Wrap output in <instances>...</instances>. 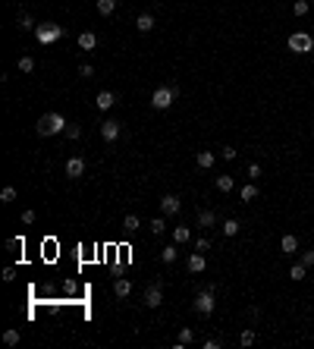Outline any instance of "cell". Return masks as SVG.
<instances>
[{
    "mask_svg": "<svg viewBox=\"0 0 314 349\" xmlns=\"http://www.w3.org/2000/svg\"><path fill=\"white\" fill-rule=\"evenodd\" d=\"M66 126H69V123H66V117L53 110V113H44V117L38 120L35 132H38V136H57V132H66Z\"/></svg>",
    "mask_w": 314,
    "mask_h": 349,
    "instance_id": "1",
    "label": "cell"
},
{
    "mask_svg": "<svg viewBox=\"0 0 314 349\" xmlns=\"http://www.w3.org/2000/svg\"><path fill=\"white\" fill-rule=\"evenodd\" d=\"M214 293H217V286L208 283L195 296V302H192V305H195V314H201V318H211V314H214V308H217V296H214Z\"/></svg>",
    "mask_w": 314,
    "mask_h": 349,
    "instance_id": "2",
    "label": "cell"
},
{
    "mask_svg": "<svg viewBox=\"0 0 314 349\" xmlns=\"http://www.w3.org/2000/svg\"><path fill=\"white\" fill-rule=\"evenodd\" d=\"M179 98V88H173V85H160L154 88V95H151V107L154 110H170V104Z\"/></svg>",
    "mask_w": 314,
    "mask_h": 349,
    "instance_id": "3",
    "label": "cell"
},
{
    "mask_svg": "<svg viewBox=\"0 0 314 349\" xmlns=\"http://www.w3.org/2000/svg\"><path fill=\"white\" fill-rule=\"evenodd\" d=\"M35 38H38V44H53V41L63 38V29L53 25V22H44V25H38V29H35Z\"/></svg>",
    "mask_w": 314,
    "mask_h": 349,
    "instance_id": "4",
    "label": "cell"
},
{
    "mask_svg": "<svg viewBox=\"0 0 314 349\" xmlns=\"http://www.w3.org/2000/svg\"><path fill=\"white\" fill-rule=\"evenodd\" d=\"M289 51H296V53H311L314 51V38L308 35V32H296V35H289Z\"/></svg>",
    "mask_w": 314,
    "mask_h": 349,
    "instance_id": "5",
    "label": "cell"
},
{
    "mask_svg": "<svg viewBox=\"0 0 314 349\" xmlns=\"http://www.w3.org/2000/svg\"><path fill=\"white\" fill-rule=\"evenodd\" d=\"M160 302H164V286H160V283H151L148 290H145V305H148V308H157Z\"/></svg>",
    "mask_w": 314,
    "mask_h": 349,
    "instance_id": "6",
    "label": "cell"
},
{
    "mask_svg": "<svg viewBox=\"0 0 314 349\" xmlns=\"http://www.w3.org/2000/svg\"><path fill=\"white\" fill-rule=\"evenodd\" d=\"M179 208H182L179 195H164V198H160V214H164V217H170V214H179Z\"/></svg>",
    "mask_w": 314,
    "mask_h": 349,
    "instance_id": "7",
    "label": "cell"
},
{
    "mask_svg": "<svg viewBox=\"0 0 314 349\" xmlns=\"http://www.w3.org/2000/svg\"><path fill=\"white\" fill-rule=\"evenodd\" d=\"M101 139H104V142H116V139H119V123H116V120H104V123H101Z\"/></svg>",
    "mask_w": 314,
    "mask_h": 349,
    "instance_id": "8",
    "label": "cell"
},
{
    "mask_svg": "<svg viewBox=\"0 0 314 349\" xmlns=\"http://www.w3.org/2000/svg\"><path fill=\"white\" fill-rule=\"evenodd\" d=\"M66 176H69V179L85 176V160L82 157H69V160H66Z\"/></svg>",
    "mask_w": 314,
    "mask_h": 349,
    "instance_id": "9",
    "label": "cell"
},
{
    "mask_svg": "<svg viewBox=\"0 0 314 349\" xmlns=\"http://www.w3.org/2000/svg\"><path fill=\"white\" fill-rule=\"evenodd\" d=\"M113 104H116V95H113V91H107V88L95 98V107H98V110H110Z\"/></svg>",
    "mask_w": 314,
    "mask_h": 349,
    "instance_id": "10",
    "label": "cell"
},
{
    "mask_svg": "<svg viewBox=\"0 0 314 349\" xmlns=\"http://www.w3.org/2000/svg\"><path fill=\"white\" fill-rule=\"evenodd\" d=\"M154 25H157V19L151 16V13H142V16L135 19V29L142 32V35H145V32H151V29H154Z\"/></svg>",
    "mask_w": 314,
    "mask_h": 349,
    "instance_id": "11",
    "label": "cell"
},
{
    "mask_svg": "<svg viewBox=\"0 0 314 349\" xmlns=\"http://www.w3.org/2000/svg\"><path fill=\"white\" fill-rule=\"evenodd\" d=\"M204 267H208L204 255H201V252H192V255H189V271H192V274H201Z\"/></svg>",
    "mask_w": 314,
    "mask_h": 349,
    "instance_id": "12",
    "label": "cell"
},
{
    "mask_svg": "<svg viewBox=\"0 0 314 349\" xmlns=\"http://www.w3.org/2000/svg\"><path fill=\"white\" fill-rule=\"evenodd\" d=\"M214 160H217V154H214V151H198V154H195V164L201 167V170H211Z\"/></svg>",
    "mask_w": 314,
    "mask_h": 349,
    "instance_id": "13",
    "label": "cell"
},
{
    "mask_svg": "<svg viewBox=\"0 0 314 349\" xmlns=\"http://www.w3.org/2000/svg\"><path fill=\"white\" fill-rule=\"evenodd\" d=\"M79 48L82 51H95L98 48V35L95 32H82V35H79Z\"/></svg>",
    "mask_w": 314,
    "mask_h": 349,
    "instance_id": "14",
    "label": "cell"
},
{
    "mask_svg": "<svg viewBox=\"0 0 314 349\" xmlns=\"http://www.w3.org/2000/svg\"><path fill=\"white\" fill-rule=\"evenodd\" d=\"M113 293H116L119 299H126V296L132 293V283H129L126 277H116V280H113Z\"/></svg>",
    "mask_w": 314,
    "mask_h": 349,
    "instance_id": "15",
    "label": "cell"
},
{
    "mask_svg": "<svg viewBox=\"0 0 314 349\" xmlns=\"http://www.w3.org/2000/svg\"><path fill=\"white\" fill-rule=\"evenodd\" d=\"M220 230H223V236H236V233L242 230V224H239L236 217H226L223 224H220Z\"/></svg>",
    "mask_w": 314,
    "mask_h": 349,
    "instance_id": "16",
    "label": "cell"
},
{
    "mask_svg": "<svg viewBox=\"0 0 314 349\" xmlns=\"http://www.w3.org/2000/svg\"><path fill=\"white\" fill-rule=\"evenodd\" d=\"M280 249H283L286 255H296V249H298V239L292 236V233H286V236L280 239Z\"/></svg>",
    "mask_w": 314,
    "mask_h": 349,
    "instance_id": "17",
    "label": "cell"
},
{
    "mask_svg": "<svg viewBox=\"0 0 314 349\" xmlns=\"http://www.w3.org/2000/svg\"><path fill=\"white\" fill-rule=\"evenodd\" d=\"M198 227H201V230L217 227V214H214V211H201V214H198Z\"/></svg>",
    "mask_w": 314,
    "mask_h": 349,
    "instance_id": "18",
    "label": "cell"
},
{
    "mask_svg": "<svg viewBox=\"0 0 314 349\" xmlns=\"http://www.w3.org/2000/svg\"><path fill=\"white\" fill-rule=\"evenodd\" d=\"M173 239H176V243H189V239H192L189 224H179V227H173Z\"/></svg>",
    "mask_w": 314,
    "mask_h": 349,
    "instance_id": "19",
    "label": "cell"
},
{
    "mask_svg": "<svg viewBox=\"0 0 314 349\" xmlns=\"http://www.w3.org/2000/svg\"><path fill=\"white\" fill-rule=\"evenodd\" d=\"M189 343H195V331H192V327H182V331H179V340H176V349H182Z\"/></svg>",
    "mask_w": 314,
    "mask_h": 349,
    "instance_id": "20",
    "label": "cell"
},
{
    "mask_svg": "<svg viewBox=\"0 0 314 349\" xmlns=\"http://www.w3.org/2000/svg\"><path fill=\"white\" fill-rule=\"evenodd\" d=\"M239 198H242V201H255L258 198V186L255 183H245L242 189H239Z\"/></svg>",
    "mask_w": 314,
    "mask_h": 349,
    "instance_id": "21",
    "label": "cell"
},
{
    "mask_svg": "<svg viewBox=\"0 0 314 349\" xmlns=\"http://www.w3.org/2000/svg\"><path fill=\"white\" fill-rule=\"evenodd\" d=\"M148 227H151V233H154V236H164V233H166V217L160 214V217H154Z\"/></svg>",
    "mask_w": 314,
    "mask_h": 349,
    "instance_id": "22",
    "label": "cell"
},
{
    "mask_svg": "<svg viewBox=\"0 0 314 349\" xmlns=\"http://www.w3.org/2000/svg\"><path fill=\"white\" fill-rule=\"evenodd\" d=\"M16 22H19V29H22V32H35V29H38V25H35V19H32L29 13H19V19H16Z\"/></svg>",
    "mask_w": 314,
    "mask_h": 349,
    "instance_id": "23",
    "label": "cell"
},
{
    "mask_svg": "<svg viewBox=\"0 0 314 349\" xmlns=\"http://www.w3.org/2000/svg\"><path fill=\"white\" fill-rule=\"evenodd\" d=\"M305 274H308V264H302V261H296V264L289 267V277L292 280H305Z\"/></svg>",
    "mask_w": 314,
    "mask_h": 349,
    "instance_id": "24",
    "label": "cell"
},
{
    "mask_svg": "<svg viewBox=\"0 0 314 349\" xmlns=\"http://www.w3.org/2000/svg\"><path fill=\"white\" fill-rule=\"evenodd\" d=\"M123 227H126V233H135L138 227H142V220L135 217V214H126V220H123Z\"/></svg>",
    "mask_w": 314,
    "mask_h": 349,
    "instance_id": "25",
    "label": "cell"
},
{
    "mask_svg": "<svg viewBox=\"0 0 314 349\" xmlns=\"http://www.w3.org/2000/svg\"><path fill=\"white\" fill-rule=\"evenodd\" d=\"M113 10H116V0H98V13L101 16H110Z\"/></svg>",
    "mask_w": 314,
    "mask_h": 349,
    "instance_id": "26",
    "label": "cell"
},
{
    "mask_svg": "<svg viewBox=\"0 0 314 349\" xmlns=\"http://www.w3.org/2000/svg\"><path fill=\"white\" fill-rule=\"evenodd\" d=\"M176 245H166V249L164 252H160V261H164V264H173V261H176Z\"/></svg>",
    "mask_w": 314,
    "mask_h": 349,
    "instance_id": "27",
    "label": "cell"
},
{
    "mask_svg": "<svg viewBox=\"0 0 314 349\" xmlns=\"http://www.w3.org/2000/svg\"><path fill=\"white\" fill-rule=\"evenodd\" d=\"M255 340H258V333L251 331V327H245V331H242V337H239V343H242V346H251Z\"/></svg>",
    "mask_w": 314,
    "mask_h": 349,
    "instance_id": "28",
    "label": "cell"
},
{
    "mask_svg": "<svg viewBox=\"0 0 314 349\" xmlns=\"http://www.w3.org/2000/svg\"><path fill=\"white\" fill-rule=\"evenodd\" d=\"M232 186H236V183H232V176H217V189L220 192H232Z\"/></svg>",
    "mask_w": 314,
    "mask_h": 349,
    "instance_id": "29",
    "label": "cell"
},
{
    "mask_svg": "<svg viewBox=\"0 0 314 349\" xmlns=\"http://www.w3.org/2000/svg\"><path fill=\"white\" fill-rule=\"evenodd\" d=\"M308 10H311V3H308V0H296V3H292V13H296V16H305Z\"/></svg>",
    "mask_w": 314,
    "mask_h": 349,
    "instance_id": "30",
    "label": "cell"
},
{
    "mask_svg": "<svg viewBox=\"0 0 314 349\" xmlns=\"http://www.w3.org/2000/svg\"><path fill=\"white\" fill-rule=\"evenodd\" d=\"M3 343H6V346H16V343H19V331H16V327H10V331L3 333Z\"/></svg>",
    "mask_w": 314,
    "mask_h": 349,
    "instance_id": "31",
    "label": "cell"
},
{
    "mask_svg": "<svg viewBox=\"0 0 314 349\" xmlns=\"http://www.w3.org/2000/svg\"><path fill=\"white\" fill-rule=\"evenodd\" d=\"M19 70L32 72V70H35V57H19Z\"/></svg>",
    "mask_w": 314,
    "mask_h": 349,
    "instance_id": "32",
    "label": "cell"
},
{
    "mask_svg": "<svg viewBox=\"0 0 314 349\" xmlns=\"http://www.w3.org/2000/svg\"><path fill=\"white\" fill-rule=\"evenodd\" d=\"M0 201H3V205H10V201H16V189H13V186H6V189L0 192Z\"/></svg>",
    "mask_w": 314,
    "mask_h": 349,
    "instance_id": "33",
    "label": "cell"
},
{
    "mask_svg": "<svg viewBox=\"0 0 314 349\" xmlns=\"http://www.w3.org/2000/svg\"><path fill=\"white\" fill-rule=\"evenodd\" d=\"M6 249H10V252L22 249V236H10V239H6Z\"/></svg>",
    "mask_w": 314,
    "mask_h": 349,
    "instance_id": "34",
    "label": "cell"
},
{
    "mask_svg": "<svg viewBox=\"0 0 314 349\" xmlns=\"http://www.w3.org/2000/svg\"><path fill=\"white\" fill-rule=\"evenodd\" d=\"M79 76H82V79H91V76H95V66H91V63H82V66H79Z\"/></svg>",
    "mask_w": 314,
    "mask_h": 349,
    "instance_id": "35",
    "label": "cell"
},
{
    "mask_svg": "<svg viewBox=\"0 0 314 349\" xmlns=\"http://www.w3.org/2000/svg\"><path fill=\"white\" fill-rule=\"evenodd\" d=\"M66 136H69V139H79V136H82V126L69 123V126H66Z\"/></svg>",
    "mask_w": 314,
    "mask_h": 349,
    "instance_id": "36",
    "label": "cell"
},
{
    "mask_svg": "<svg viewBox=\"0 0 314 349\" xmlns=\"http://www.w3.org/2000/svg\"><path fill=\"white\" fill-rule=\"evenodd\" d=\"M220 157H223V160H236V148H230V145L220 148Z\"/></svg>",
    "mask_w": 314,
    "mask_h": 349,
    "instance_id": "37",
    "label": "cell"
},
{
    "mask_svg": "<svg viewBox=\"0 0 314 349\" xmlns=\"http://www.w3.org/2000/svg\"><path fill=\"white\" fill-rule=\"evenodd\" d=\"M13 280H16V267H6L3 271V283H13Z\"/></svg>",
    "mask_w": 314,
    "mask_h": 349,
    "instance_id": "38",
    "label": "cell"
},
{
    "mask_svg": "<svg viewBox=\"0 0 314 349\" xmlns=\"http://www.w3.org/2000/svg\"><path fill=\"white\" fill-rule=\"evenodd\" d=\"M22 224H25V227L35 224V211H32V208H29V211H22Z\"/></svg>",
    "mask_w": 314,
    "mask_h": 349,
    "instance_id": "39",
    "label": "cell"
},
{
    "mask_svg": "<svg viewBox=\"0 0 314 349\" xmlns=\"http://www.w3.org/2000/svg\"><path fill=\"white\" fill-rule=\"evenodd\" d=\"M302 264H314V249H308V252H302Z\"/></svg>",
    "mask_w": 314,
    "mask_h": 349,
    "instance_id": "40",
    "label": "cell"
},
{
    "mask_svg": "<svg viewBox=\"0 0 314 349\" xmlns=\"http://www.w3.org/2000/svg\"><path fill=\"white\" fill-rule=\"evenodd\" d=\"M208 249H211V243H208V239L201 236V239H198V243H195V252H208Z\"/></svg>",
    "mask_w": 314,
    "mask_h": 349,
    "instance_id": "41",
    "label": "cell"
},
{
    "mask_svg": "<svg viewBox=\"0 0 314 349\" xmlns=\"http://www.w3.org/2000/svg\"><path fill=\"white\" fill-rule=\"evenodd\" d=\"M258 176H261V167L251 164V167H248V179H258Z\"/></svg>",
    "mask_w": 314,
    "mask_h": 349,
    "instance_id": "42",
    "label": "cell"
},
{
    "mask_svg": "<svg viewBox=\"0 0 314 349\" xmlns=\"http://www.w3.org/2000/svg\"><path fill=\"white\" fill-rule=\"evenodd\" d=\"M217 346H220V340H214V337L204 340V349H217Z\"/></svg>",
    "mask_w": 314,
    "mask_h": 349,
    "instance_id": "43",
    "label": "cell"
},
{
    "mask_svg": "<svg viewBox=\"0 0 314 349\" xmlns=\"http://www.w3.org/2000/svg\"><path fill=\"white\" fill-rule=\"evenodd\" d=\"M311 10H314V3H311Z\"/></svg>",
    "mask_w": 314,
    "mask_h": 349,
    "instance_id": "44",
    "label": "cell"
}]
</instances>
